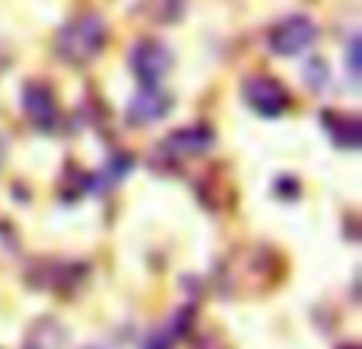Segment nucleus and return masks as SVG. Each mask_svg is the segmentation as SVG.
Masks as SVG:
<instances>
[{
  "label": "nucleus",
  "mask_w": 362,
  "mask_h": 349,
  "mask_svg": "<svg viewBox=\"0 0 362 349\" xmlns=\"http://www.w3.org/2000/svg\"><path fill=\"white\" fill-rule=\"evenodd\" d=\"M108 42V25L102 23V16L95 13H80L70 23H64V29L57 32L54 51L61 61L74 64V67H83V64L95 61L102 54Z\"/></svg>",
  "instance_id": "1"
},
{
  "label": "nucleus",
  "mask_w": 362,
  "mask_h": 349,
  "mask_svg": "<svg viewBox=\"0 0 362 349\" xmlns=\"http://www.w3.org/2000/svg\"><path fill=\"white\" fill-rule=\"evenodd\" d=\"M318 38V25L312 23L308 16H286L267 32V45L274 54L280 57H293L302 54L308 45Z\"/></svg>",
  "instance_id": "2"
},
{
  "label": "nucleus",
  "mask_w": 362,
  "mask_h": 349,
  "mask_svg": "<svg viewBox=\"0 0 362 349\" xmlns=\"http://www.w3.org/2000/svg\"><path fill=\"white\" fill-rule=\"evenodd\" d=\"M131 70L144 86H159L172 70V51L156 38H144L131 51Z\"/></svg>",
  "instance_id": "3"
},
{
  "label": "nucleus",
  "mask_w": 362,
  "mask_h": 349,
  "mask_svg": "<svg viewBox=\"0 0 362 349\" xmlns=\"http://www.w3.org/2000/svg\"><path fill=\"white\" fill-rule=\"evenodd\" d=\"M245 102L251 105V112L264 114V118H280L289 108V93L283 89L280 80L261 73L245 80Z\"/></svg>",
  "instance_id": "4"
},
{
  "label": "nucleus",
  "mask_w": 362,
  "mask_h": 349,
  "mask_svg": "<svg viewBox=\"0 0 362 349\" xmlns=\"http://www.w3.org/2000/svg\"><path fill=\"white\" fill-rule=\"evenodd\" d=\"M23 108H25V118L32 121V127L38 131L51 134L61 121V108H57V99L45 83H29L23 89Z\"/></svg>",
  "instance_id": "5"
},
{
  "label": "nucleus",
  "mask_w": 362,
  "mask_h": 349,
  "mask_svg": "<svg viewBox=\"0 0 362 349\" xmlns=\"http://www.w3.org/2000/svg\"><path fill=\"white\" fill-rule=\"evenodd\" d=\"M172 105H175V99H172L169 89L144 86L127 105V121L131 124H153V121L165 118L172 112Z\"/></svg>",
  "instance_id": "6"
},
{
  "label": "nucleus",
  "mask_w": 362,
  "mask_h": 349,
  "mask_svg": "<svg viewBox=\"0 0 362 349\" xmlns=\"http://www.w3.org/2000/svg\"><path fill=\"white\" fill-rule=\"evenodd\" d=\"M213 146V131L210 127H181L163 143V153L172 159H194Z\"/></svg>",
  "instance_id": "7"
},
{
  "label": "nucleus",
  "mask_w": 362,
  "mask_h": 349,
  "mask_svg": "<svg viewBox=\"0 0 362 349\" xmlns=\"http://www.w3.org/2000/svg\"><path fill=\"white\" fill-rule=\"evenodd\" d=\"M325 127L334 137V143L344 146V150H356L362 143V124L350 112H325Z\"/></svg>",
  "instance_id": "8"
},
{
  "label": "nucleus",
  "mask_w": 362,
  "mask_h": 349,
  "mask_svg": "<svg viewBox=\"0 0 362 349\" xmlns=\"http://www.w3.org/2000/svg\"><path fill=\"white\" fill-rule=\"evenodd\" d=\"M25 343H29V349H61L67 343V333H64V324L42 318L29 327V340Z\"/></svg>",
  "instance_id": "9"
},
{
  "label": "nucleus",
  "mask_w": 362,
  "mask_h": 349,
  "mask_svg": "<svg viewBox=\"0 0 362 349\" xmlns=\"http://www.w3.org/2000/svg\"><path fill=\"white\" fill-rule=\"evenodd\" d=\"M305 80H308V86H312V89H321V86H325V80H327V67H325V61H312V64H308Z\"/></svg>",
  "instance_id": "10"
},
{
  "label": "nucleus",
  "mask_w": 362,
  "mask_h": 349,
  "mask_svg": "<svg viewBox=\"0 0 362 349\" xmlns=\"http://www.w3.org/2000/svg\"><path fill=\"white\" fill-rule=\"evenodd\" d=\"M172 343H175V333L159 331V333H153V337H150V343H146V349H172Z\"/></svg>",
  "instance_id": "11"
},
{
  "label": "nucleus",
  "mask_w": 362,
  "mask_h": 349,
  "mask_svg": "<svg viewBox=\"0 0 362 349\" xmlns=\"http://www.w3.org/2000/svg\"><path fill=\"white\" fill-rule=\"evenodd\" d=\"M350 73H353V80L359 76V42L350 45Z\"/></svg>",
  "instance_id": "12"
},
{
  "label": "nucleus",
  "mask_w": 362,
  "mask_h": 349,
  "mask_svg": "<svg viewBox=\"0 0 362 349\" xmlns=\"http://www.w3.org/2000/svg\"><path fill=\"white\" fill-rule=\"evenodd\" d=\"M340 349H359L356 343H346V346H340Z\"/></svg>",
  "instance_id": "13"
},
{
  "label": "nucleus",
  "mask_w": 362,
  "mask_h": 349,
  "mask_svg": "<svg viewBox=\"0 0 362 349\" xmlns=\"http://www.w3.org/2000/svg\"><path fill=\"white\" fill-rule=\"evenodd\" d=\"M86 349H95V346H86Z\"/></svg>",
  "instance_id": "14"
}]
</instances>
